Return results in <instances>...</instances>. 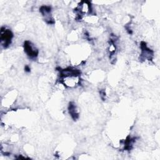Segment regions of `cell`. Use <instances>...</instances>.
I'll return each mask as SVG.
<instances>
[{
  "mask_svg": "<svg viewBox=\"0 0 160 160\" xmlns=\"http://www.w3.org/2000/svg\"><path fill=\"white\" fill-rule=\"evenodd\" d=\"M24 49L26 52L31 58H35L38 56V51L34 48L29 41H26L24 43Z\"/></svg>",
  "mask_w": 160,
  "mask_h": 160,
  "instance_id": "cell-1",
  "label": "cell"
},
{
  "mask_svg": "<svg viewBox=\"0 0 160 160\" xmlns=\"http://www.w3.org/2000/svg\"><path fill=\"white\" fill-rule=\"evenodd\" d=\"M12 34L10 30H5L3 31H1V41L4 42V46H8L11 41Z\"/></svg>",
  "mask_w": 160,
  "mask_h": 160,
  "instance_id": "cell-2",
  "label": "cell"
},
{
  "mask_svg": "<svg viewBox=\"0 0 160 160\" xmlns=\"http://www.w3.org/2000/svg\"><path fill=\"white\" fill-rule=\"evenodd\" d=\"M25 69H26V71H28V72L30 71V68L28 66H26L25 67Z\"/></svg>",
  "mask_w": 160,
  "mask_h": 160,
  "instance_id": "cell-3",
  "label": "cell"
}]
</instances>
